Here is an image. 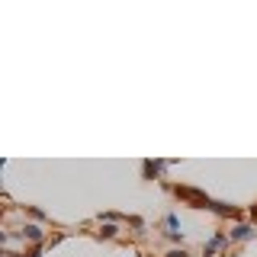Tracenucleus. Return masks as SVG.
Returning <instances> with one entry per match:
<instances>
[{"mask_svg": "<svg viewBox=\"0 0 257 257\" xmlns=\"http://www.w3.org/2000/svg\"><path fill=\"white\" fill-rule=\"evenodd\" d=\"M174 193H177V199H183V203H190V206H196V209H209V212H212L215 203H219V199H209L206 193H199V190H193V187H174Z\"/></svg>", "mask_w": 257, "mask_h": 257, "instance_id": "f257e3e1", "label": "nucleus"}, {"mask_svg": "<svg viewBox=\"0 0 257 257\" xmlns=\"http://www.w3.org/2000/svg\"><path fill=\"white\" fill-rule=\"evenodd\" d=\"M228 244H231L228 231H215V235H212V238H209L206 244H203V254H206V257H225L222 251H225Z\"/></svg>", "mask_w": 257, "mask_h": 257, "instance_id": "f03ea898", "label": "nucleus"}, {"mask_svg": "<svg viewBox=\"0 0 257 257\" xmlns=\"http://www.w3.org/2000/svg\"><path fill=\"white\" fill-rule=\"evenodd\" d=\"M164 235L171 238V241H180V238H183V231H180V219H177L174 212H167V215H164Z\"/></svg>", "mask_w": 257, "mask_h": 257, "instance_id": "7ed1b4c3", "label": "nucleus"}, {"mask_svg": "<svg viewBox=\"0 0 257 257\" xmlns=\"http://www.w3.org/2000/svg\"><path fill=\"white\" fill-rule=\"evenodd\" d=\"M231 241H247V238H257V228L254 225H235V228L228 231Z\"/></svg>", "mask_w": 257, "mask_h": 257, "instance_id": "20e7f679", "label": "nucleus"}, {"mask_svg": "<svg viewBox=\"0 0 257 257\" xmlns=\"http://www.w3.org/2000/svg\"><path fill=\"white\" fill-rule=\"evenodd\" d=\"M20 235H23V238H29V241H36V244H39V241H45V231L39 228V225H23Z\"/></svg>", "mask_w": 257, "mask_h": 257, "instance_id": "39448f33", "label": "nucleus"}, {"mask_svg": "<svg viewBox=\"0 0 257 257\" xmlns=\"http://www.w3.org/2000/svg\"><path fill=\"white\" fill-rule=\"evenodd\" d=\"M161 167H164V161H145V180L158 177V174H161Z\"/></svg>", "mask_w": 257, "mask_h": 257, "instance_id": "423d86ee", "label": "nucleus"}, {"mask_svg": "<svg viewBox=\"0 0 257 257\" xmlns=\"http://www.w3.org/2000/svg\"><path fill=\"white\" fill-rule=\"evenodd\" d=\"M100 235H106V238H116V235H119V228H116V225H103V231H100Z\"/></svg>", "mask_w": 257, "mask_h": 257, "instance_id": "0eeeda50", "label": "nucleus"}, {"mask_svg": "<svg viewBox=\"0 0 257 257\" xmlns=\"http://www.w3.org/2000/svg\"><path fill=\"white\" fill-rule=\"evenodd\" d=\"M167 257H187V251H183V247L180 251H167Z\"/></svg>", "mask_w": 257, "mask_h": 257, "instance_id": "6e6552de", "label": "nucleus"}, {"mask_svg": "<svg viewBox=\"0 0 257 257\" xmlns=\"http://www.w3.org/2000/svg\"><path fill=\"white\" fill-rule=\"evenodd\" d=\"M254 215H257V206H254Z\"/></svg>", "mask_w": 257, "mask_h": 257, "instance_id": "1a4fd4ad", "label": "nucleus"}]
</instances>
